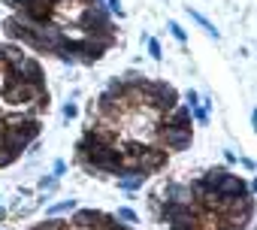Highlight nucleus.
Instances as JSON below:
<instances>
[{
    "label": "nucleus",
    "instance_id": "1",
    "mask_svg": "<svg viewBox=\"0 0 257 230\" xmlns=\"http://www.w3.org/2000/svg\"><path fill=\"white\" fill-rule=\"evenodd\" d=\"M164 152H185L194 143V128H161L158 125V140Z\"/></svg>",
    "mask_w": 257,
    "mask_h": 230
},
{
    "label": "nucleus",
    "instance_id": "2",
    "mask_svg": "<svg viewBox=\"0 0 257 230\" xmlns=\"http://www.w3.org/2000/svg\"><path fill=\"white\" fill-rule=\"evenodd\" d=\"M215 197H218V200H224V203H233V200H242V197H254V188H251L242 176L227 173V176L218 182Z\"/></svg>",
    "mask_w": 257,
    "mask_h": 230
},
{
    "label": "nucleus",
    "instance_id": "3",
    "mask_svg": "<svg viewBox=\"0 0 257 230\" xmlns=\"http://www.w3.org/2000/svg\"><path fill=\"white\" fill-rule=\"evenodd\" d=\"M103 212L97 209H76L73 212V221H70V230H97L103 224Z\"/></svg>",
    "mask_w": 257,
    "mask_h": 230
},
{
    "label": "nucleus",
    "instance_id": "4",
    "mask_svg": "<svg viewBox=\"0 0 257 230\" xmlns=\"http://www.w3.org/2000/svg\"><path fill=\"white\" fill-rule=\"evenodd\" d=\"M158 125H161V128H191V125H194V122H191V109H188L185 103H176L170 112L161 115Z\"/></svg>",
    "mask_w": 257,
    "mask_h": 230
},
{
    "label": "nucleus",
    "instance_id": "5",
    "mask_svg": "<svg viewBox=\"0 0 257 230\" xmlns=\"http://www.w3.org/2000/svg\"><path fill=\"white\" fill-rule=\"evenodd\" d=\"M146 182H149V176H146V173H121V176H118V188L131 191V194H134V191H140Z\"/></svg>",
    "mask_w": 257,
    "mask_h": 230
},
{
    "label": "nucleus",
    "instance_id": "6",
    "mask_svg": "<svg viewBox=\"0 0 257 230\" xmlns=\"http://www.w3.org/2000/svg\"><path fill=\"white\" fill-rule=\"evenodd\" d=\"M227 173H230V170H224V167H212V170H206V173H203V176H197V179H200V185H203L206 191H215V188H218V182H221Z\"/></svg>",
    "mask_w": 257,
    "mask_h": 230
},
{
    "label": "nucleus",
    "instance_id": "7",
    "mask_svg": "<svg viewBox=\"0 0 257 230\" xmlns=\"http://www.w3.org/2000/svg\"><path fill=\"white\" fill-rule=\"evenodd\" d=\"M188 16H191V19H194V22H197V25H200V28H203V31H206L209 37H212V40H221L218 28H215V25H212V22H209L206 16H200V13H197V10H191V7H188Z\"/></svg>",
    "mask_w": 257,
    "mask_h": 230
},
{
    "label": "nucleus",
    "instance_id": "8",
    "mask_svg": "<svg viewBox=\"0 0 257 230\" xmlns=\"http://www.w3.org/2000/svg\"><path fill=\"white\" fill-rule=\"evenodd\" d=\"M76 209H79V203L70 197V200H61V203L49 206V218H61V215H67V212H76Z\"/></svg>",
    "mask_w": 257,
    "mask_h": 230
},
{
    "label": "nucleus",
    "instance_id": "9",
    "mask_svg": "<svg viewBox=\"0 0 257 230\" xmlns=\"http://www.w3.org/2000/svg\"><path fill=\"white\" fill-rule=\"evenodd\" d=\"M112 218H115V221H124L127 227H131V224H137V212H134V209H127V206H121V209H118Z\"/></svg>",
    "mask_w": 257,
    "mask_h": 230
},
{
    "label": "nucleus",
    "instance_id": "10",
    "mask_svg": "<svg viewBox=\"0 0 257 230\" xmlns=\"http://www.w3.org/2000/svg\"><path fill=\"white\" fill-rule=\"evenodd\" d=\"M146 46H149V55H152L155 61H161V58H164V49H161V43H158L155 37H149V40H146Z\"/></svg>",
    "mask_w": 257,
    "mask_h": 230
},
{
    "label": "nucleus",
    "instance_id": "11",
    "mask_svg": "<svg viewBox=\"0 0 257 230\" xmlns=\"http://www.w3.org/2000/svg\"><path fill=\"white\" fill-rule=\"evenodd\" d=\"M37 188L49 194V191H55V188H58V179H55V176H40V182H37Z\"/></svg>",
    "mask_w": 257,
    "mask_h": 230
},
{
    "label": "nucleus",
    "instance_id": "12",
    "mask_svg": "<svg viewBox=\"0 0 257 230\" xmlns=\"http://www.w3.org/2000/svg\"><path fill=\"white\" fill-rule=\"evenodd\" d=\"M167 28H170V34H173V37H176V40H179V43H185V40H188V34H185V28H182V25H179V22H170V25H167Z\"/></svg>",
    "mask_w": 257,
    "mask_h": 230
},
{
    "label": "nucleus",
    "instance_id": "13",
    "mask_svg": "<svg viewBox=\"0 0 257 230\" xmlns=\"http://www.w3.org/2000/svg\"><path fill=\"white\" fill-rule=\"evenodd\" d=\"M185 106H188V109H194V106H200V94H197L194 88H191V91L185 94Z\"/></svg>",
    "mask_w": 257,
    "mask_h": 230
},
{
    "label": "nucleus",
    "instance_id": "14",
    "mask_svg": "<svg viewBox=\"0 0 257 230\" xmlns=\"http://www.w3.org/2000/svg\"><path fill=\"white\" fill-rule=\"evenodd\" d=\"M64 119H67V122H70V119H79V106H76L73 100H70V103L64 106Z\"/></svg>",
    "mask_w": 257,
    "mask_h": 230
},
{
    "label": "nucleus",
    "instance_id": "15",
    "mask_svg": "<svg viewBox=\"0 0 257 230\" xmlns=\"http://www.w3.org/2000/svg\"><path fill=\"white\" fill-rule=\"evenodd\" d=\"M64 173H67V164H64V161H55V167H52V176L58 179V176H64Z\"/></svg>",
    "mask_w": 257,
    "mask_h": 230
},
{
    "label": "nucleus",
    "instance_id": "16",
    "mask_svg": "<svg viewBox=\"0 0 257 230\" xmlns=\"http://www.w3.org/2000/svg\"><path fill=\"white\" fill-rule=\"evenodd\" d=\"M236 164H242V167H245V170H248V173H251V170H254V161H251V158H239V161H236Z\"/></svg>",
    "mask_w": 257,
    "mask_h": 230
},
{
    "label": "nucleus",
    "instance_id": "17",
    "mask_svg": "<svg viewBox=\"0 0 257 230\" xmlns=\"http://www.w3.org/2000/svg\"><path fill=\"white\" fill-rule=\"evenodd\" d=\"M224 161H227V164H236V161H239V155H236V152H224Z\"/></svg>",
    "mask_w": 257,
    "mask_h": 230
},
{
    "label": "nucleus",
    "instance_id": "18",
    "mask_svg": "<svg viewBox=\"0 0 257 230\" xmlns=\"http://www.w3.org/2000/svg\"><path fill=\"white\" fill-rule=\"evenodd\" d=\"M7 215H10V212H7V209H0V221H4V218H7Z\"/></svg>",
    "mask_w": 257,
    "mask_h": 230
},
{
    "label": "nucleus",
    "instance_id": "19",
    "mask_svg": "<svg viewBox=\"0 0 257 230\" xmlns=\"http://www.w3.org/2000/svg\"><path fill=\"white\" fill-rule=\"evenodd\" d=\"M0 203H4V200H0Z\"/></svg>",
    "mask_w": 257,
    "mask_h": 230
},
{
    "label": "nucleus",
    "instance_id": "20",
    "mask_svg": "<svg viewBox=\"0 0 257 230\" xmlns=\"http://www.w3.org/2000/svg\"><path fill=\"white\" fill-rule=\"evenodd\" d=\"M0 61H4V58H0Z\"/></svg>",
    "mask_w": 257,
    "mask_h": 230
}]
</instances>
